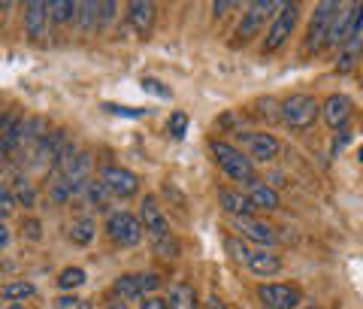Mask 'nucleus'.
<instances>
[{
    "instance_id": "1",
    "label": "nucleus",
    "mask_w": 363,
    "mask_h": 309,
    "mask_svg": "<svg viewBox=\"0 0 363 309\" xmlns=\"http://www.w3.org/2000/svg\"><path fill=\"white\" fill-rule=\"evenodd\" d=\"M212 155L218 167L224 170L230 179H236L240 185H257V173H255V161L248 158L242 148H236L230 143H212Z\"/></svg>"
},
{
    "instance_id": "2",
    "label": "nucleus",
    "mask_w": 363,
    "mask_h": 309,
    "mask_svg": "<svg viewBox=\"0 0 363 309\" xmlns=\"http://www.w3.org/2000/svg\"><path fill=\"white\" fill-rule=\"evenodd\" d=\"M318 112H321V103H318L315 97H309V94H291V97L279 107L281 121H285L288 128H294V131L312 128L315 119H318Z\"/></svg>"
},
{
    "instance_id": "3",
    "label": "nucleus",
    "mask_w": 363,
    "mask_h": 309,
    "mask_svg": "<svg viewBox=\"0 0 363 309\" xmlns=\"http://www.w3.org/2000/svg\"><path fill=\"white\" fill-rule=\"evenodd\" d=\"M339 4H333V0H324V4L315 6V16L309 21V33H306V52H318L321 45L327 43V37H330V28L333 21L339 16Z\"/></svg>"
},
{
    "instance_id": "4",
    "label": "nucleus",
    "mask_w": 363,
    "mask_h": 309,
    "mask_svg": "<svg viewBox=\"0 0 363 309\" xmlns=\"http://www.w3.org/2000/svg\"><path fill=\"white\" fill-rule=\"evenodd\" d=\"M106 234H109V239L116 246H121V249H130V246H136L143 239V222L136 219L133 212H112L109 219H106Z\"/></svg>"
},
{
    "instance_id": "5",
    "label": "nucleus",
    "mask_w": 363,
    "mask_h": 309,
    "mask_svg": "<svg viewBox=\"0 0 363 309\" xmlns=\"http://www.w3.org/2000/svg\"><path fill=\"white\" fill-rule=\"evenodd\" d=\"M297 16H300V6H297V4H281V6H279V16H276V21H272L269 31H267V40H264V55L279 52L281 45L288 43V37H291L294 25H297Z\"/></svg>"
},
{
    "instance_id": "6",
    "label": "nucleus",
    "mask_w": 363,
    "mask_h": 309,
    "mask_svg": "<svg viewBox=\"0 0 363 309\" xmlns=\"http://www.w3.org/2000/svg\"><path fill=\"white\" fill-rule=\"evenodd\" d=\"M161 285V276L157 273H128V276H118L112 282V291L121 300H140L149 291H155Z\"/></svg>"
},
{
    "instance_id": "7",
    "label": "nucleus",
    "mask_w": 363,
    "mask_h": 309,
    "mask_svg": "<svg viewBox=\"0 0 363 309\" xmlns=\"http://www.w3.org/2000/svg\"><path fill=\"white\" fill-rule=\"evenodd\" d=\"M260 303L267 309H297V303L303 300V294L297 285H288V282H269V285H260Z\"/></svg>"
},
{
    "instance_id": "8",
    "label": "nucleus",
    "mask_w": 363,
    "mask_h": 309,
    "mask_svg": "<svg viewBox=\"0 0 363 309\" xmlns=\"http://www.w3.org/2000/svg\"><path fill=\"white\" fill-rule=\"evenodd\" d=\"M276 6H281V4H272V0H255V4H248L245 16H242V21H240V28H236V37H240L242 43H248V40L255 37V33H260Z\"/></svg>"
},
{
    "instance_id": "9",
    "label": "nucleus",
    "mask_w": 363,
    "mask_h": 309,
    "mask_svg": "<svg viewBox=\"0 0 363 309\" xmlns=\"http://www.w3.org/2000/svg\"><path fill=\"white\" fill-rule=\"evenodd\" d=\"M240 146L245 148V155L252 158V161H264V164L272 161V158L281 152V143L267 131H260V134H242L240 131Z\"/></svg>"
},
{
    "instance_id": "10",
    "label": "nucleus",
    "mask_w": 363,
    "mask_h": 309,
    "mask_svg": "<svg viewBox=\"0 0 363 309\" xmlns=\"http://www.w3.org/2000/svg\"><path fill=\"white\" fill-rule=\"evenodd\" d=\"M49 21H52V13H49V4H43V0H28L25 4V31L33 43L45 40V33H49Z\"/></svg>"
},
{
    "instance_id": "11",
    "label": "nucleus",
    "mask_w": 363,
    "mask_h": 309,
    "mask_svg": "<svg viewBox=\"0 0 363 309\" xmlns=\"http://www.w3.org/2000/svg\"><path fill=\"white\" fill-rule=\"evenodd\" d=\"M100 179H104V185L109 188L112 197H133V194L140 191L136 173H130V170H124V167H106Z\"/></svg>"
},
{
    "instance_id": "12",
    "label": "nucleus",
    "mask_w": 363,
    "mask_h": 309,
    "mask_svg": "<svg viewBox=\"0 0 363 309\" xmlns=\"http://www.w3.org/2000/svg\"><path fill=\"white\" fill-rule=\"evenodd\" d=\"M140 222H143L145 231L152 234V239L169 234V222H167V215L161 212V206H157L155 197H145L143 200V206H140Z\"/></svg>"
},
{
    "instance_id": "13",
    "label": "nucleus",
    "mask_w": 363,
    "mask_h": 309,
    "mask_svg": "<svg viewBox=\"0 0 363 309\" xmlns=\"http://www.w3.org/2000/svg\"><path fill=\"white\" fill-rule=\"evenodd\" d=\"M321 116L333 131H342L348 124V119H351V100L345 94H330L321 107Z\"/></svg>"
},
{
    "instance_id": "14",
    "label": "nucleus",
    "mask_w": 363,
    "mask_h": 309,
    "mask_svg": "<svg viewBox=\"0 0 363 309\" xmlns=\"http://www.w3.org/2000/svg\"><path fill=\"white\" fill-rule=\"evenodd\" d=\"M357 9H360V4L339 9V16L330 28V37H327V45H339V43H345L351 33H357Z\"/></svg>"
},
{
    "instance_id": "15",
    "label": "nucleus",
    "mask_w": 363,
    "mask_h": 309,
    "mask_svg": "<svg viewBox=\"0 0 363 309\" xmlns=\"http://www.w3.org/2000/svg\"><path fill=\"white\" fill-rule=\"evenodd\" d=\"M128 21L140 37H149L152 28H155V4H145V0L128 4Z\"/></svg>"
},
{
    "instance_id": "16",
    "label": "nucleus",
    "mask_w": 363,
    "mask_h": 309,
    "mask_svg": "<svg viewBox=\"0 0 363 309\" xmlns=\"http://www.w3.org/2000/svg\"><path fill=\"white\" fill-rule=\"evenodd\" d=\"M218 203H221V210L227 215H233V219H252V200L245 197V194L240 191H233V188H221L218 191Z\"/></svg>"
},
{
    "instance_id": "17",
    "label": "nucleus",
    "mask_w": 363,
    "mask_h": 309,
    "mask_svg": "<svg viewBox=\"0 0 363 309\" xmlns=\"http://www.w3.org/2000/svg\"><path fill=\"white\" fill-rule=\"evenodd\" d=\"M236 231H240L242 239H255V243H276V231L264 222H255V219H236Z\"/></svg>"
},
{
    "instance_id": "18",
    "label": "nucleus",
    "mask_w": 363,
    "mask_h": 309,
    "mask_svg": "<svg viewBox=\"0 0 363 309\" xmlns=\"http://www.w3.org/2000/svg\"><path fill=\"white\" fill-rule=\"evenodd\" d=\"M248 270H252L255 276H276V273L281 270V258L276 255V251H252Z\"/></svg>"
},
{
    "instance_id": "19",
    "label": "nucleus",
    "mask_w": 363,
    "mask_h": 309,
    "mask_svg": "<svg viewBox=\"0 0 363 309\" xmlns=\"http://www.w3.org/2000/svg\"><path fill=\"white\" fill-rule=\"evenodd\" d=\"M76 21H79V28H82L85 33L100 31V4H94V0H82V4H79Z\"/></svg>"
},
{
    "instance_id": "20",
    "label": "nucleus",
    "mask_w": 363,
    "mask_h": 309,
    "mask_svg": "<svg viewBox=\"0 0 363 309\" xmlns=\"http://www.w3.org/2000/svg\"><path fill=\"white\" fill-rule=\"evenodd\" d=\"M167 303H169V309H197V294L191 285H173Z\"/></svg>"
},
{
    "instance_id": "21",
    "label": "nucleus",
    "mask_w": 363,
    "mask_h": 309,
    "mask_svg": "<svg viewBox=\"0 0 363 309\" xmlns=\"http://www.w3.org/2000/svg\"><path fill=\"white\" fill-rule=\"evenodd\" d=\"M49 13H52L55 25H70V21H76V16H79V4H73V0H52Z\"/></svg>"
},
{
    "instance_id": "22",
    "label": "nucleus",
    "mask_w": 363,
    "mask_h": 309,
    "mask_svg": "<svg viewBox=\"0 0 363 309\" xmlns=\"http://www.w3.org/2000/svg\"><path fill=\"white\" fill-rule=\"evenodd\" d=\"M248 200H252L255 210H279V194L276 188H267V185H255Z\"/></svg>"
},
{
    "instance_id": "23",
    "label": "nucleus",
    "mask_w": 363,
    "mask_h": 309,
    "mask_svg": "<svg viewBox=\"0 0 363 309\" xmlns=\"http://www.w3.org/2000/svg\"><path fill=\"white\" fill-rule=\"evenodd\" d=\"M33 294H37L33 282H25V279H16V282L4 285V300H9V303H21V300H28V297H33Z\"/></svg>"
},
{
    "instance_id": "24",
    "label": "nucleus",
    "mask_w": 363,
    "mask_h": 309,
    "mask_svg": "<svg viewBox=\"0 0 363 309\" xmlns=\"http://www.w3.org/2000/svg\"><path fill=\"white\" fill-rule=\"evenodd\" d=\"M94 234H97V224L91 222V219H76V222L70 224V239H73V243H79V246L91 243V239H94Z\"/></svg>"
},
{
    "instance_id": "25",
    "label": "nucleus",
    "mask_w": 363,
    "mask_h": 309,
    "mask_svg": "<svg viewBox=\"0 0 363 309\" xmlns=\"http://www.w3.org/2000/svg\"><path fill=\"white\" fill-rule=\"evenodd\" d=\"M6 185H9V182H6ZM9 188H13L16 200H18L21 206H33V203H37V194H33V188H30V182H28V176H25V173H18V176H16V182H13Z\"/></svg>"
},
{
    "instance_id": "26",
    "label": "nucleus",
    "mask_w": 363,
    "mask_h": 309,
    "mask_svg": "<svg viewBox=\"0 0 363 309\" xmlns=\"http://www.w3.org/2000/svg\"><path fill=\"white\" fill-rule=\"evenodd\" d=\"M82 194H85V200H88L91 206H106V194H109V188L104 185V179H91Z\"/></svg>"
},
{
    "instance_id": "27",
    "label": "nucleus",
    "mask_w": 363,
    "mask_h": 309,
    "mask_svg": "<svg viewBox=\"0 0 363 309\" xmlns=\"http://www.w3.org/2000/svg\"><path fill=\"white\" fill-rule=\"evenodd\" d=\"M85 282V270L82 267H67L61 276H58V285L64 291H70V288H79V285Z\"/></svg>"
},
{
    "instance_id": "28",
    "label": "nucleus",
    "mask_w": 363,
    "mask_h": 309,
    "mask_svg": "<svg viewBox=\"0 0 363 309\" xmlns=\"http://www.w3.org/2000/svg\"><path fill=\"white\" fill-rule=\"evenodd\" d=\"M357 52H360V33H354V43H351L348 49H345L342 55H339V64H336V67H339V73H348L351 67H354Z\"/></svg>"
},
{
    "instance_id": "29",
    "label": "nucleus",
    "mask_w": 363,
    "mask_h": 309,
    "mask_svg": "<svg viewBox=\"0 0 363 309\" xmlns=\"http://www.w3.org/2000/svg\"><path fill=\"white\" fill-rule=\"evenodd\" d=\"M155 251L161 258H176L179 255V239L173 234H167V237H157L155 239Z\"/></svg>"
},
{
    "instance_id": "30",
    "label": "nucleus",
    "mask_w": 363,
    "mask_h": 309,
    "mask_svg": "<svg viewBox=\"0 0 363 309\" xmlns=\"http://www.w3.org/2000/svg\"><path fill=\"white\" fill-rule=\"evenodd\" d=\"M227 251H230V258L233 261H245L248 264V258H252V251H248V246H245V239H240V237H227Z\"/></svg>"
},
{
    "instance_id": "31",
    "label": "nucleus",
    "mask_w": 363,
    "mask_h": 309,
    "mask_svg": "<svg viewBox=\"0 0 363 309\" xmlns=\"http://www.w3.org/2000/svg\"><path fill=\"white\" fill-rule=\"evenodd\" d=\"M167 128H169V134H173L176 140H182V136H185V131H188V116H185V112H173V116H169V121H167Z\"/></svg>"
},
{
    "instance_id": "32",
    "label": "nucleus",
    "mask_w": 363,
    "mask_h": 309,
    "mask_svg": "<svg viewBox=\"0 0 363 309\" xmlns=\"http://www.w3.org/2000/svg\"><path fill=\"white\" fill-rule=\"evenodd\" d=\"M143 88L149 91V94H155V97H169V88L161 85V82H157V79H152V76H145V79H143Z\"/></svg>"
},
{
    "instance_id": "33",
    "label": "nucleus",
    "mask_w": 363,
    "mask_h": 309,
    "mask_svg": "<svg viewBox=\"0 0 363 309\" xmlns=\"http://www.w3.org/2000/svg\"><path fill=\"white\" fill-rule=\"evenodd\" d=\"M116 9L118 4H112V0H106V4H100V31H104L112 18H116Z\"/></svg>"
},
{
    "instance_id": "34",
    "label": "nucleus",
    "mask_w": 363,
    "mask_h": 309,
    "mask_svg": "<svg viewBox=\"0 0 363 309\" xmlns=\"http://www.w3.org/2000/svg\"><path fill=\"white\" fill-rule=\"evenodd\" d=\"M104 107H106L109 112H121V116H130V119L145 116V109H124V107H116V103H104Z\"/></svg>"
},
{
    "instance_id": "35",
    "label": "nucleus",
    "mask_w": 363,
    "mask_h": 309,
    "mask_svg": "<svg viewBox=\"0 0 363 309\" xmlns=\"http://www.w3.org/2000/svg\"><path fill=\"white\" fill-rule=\"evenodd\" d=\"M143 309H169V303L164 300V297H145Z\"/></svg>"
},
{
    "instance_id": "36",
    "label": "nucleus",
    "mask_w": 363,
    "mask_h": 309,
    "mask_svg": "<svg viewBox=\"0 0 363 309\" xmlns=\"http://www.w3.org/2000/svg\"><path fill=\"white\" fill-rule=\"evenodd\" d=\"M227 9H233L230 0H221V4H212V13H215V18H218V16H227Z\"/></svg>"
},
{
    "instance_id": "37",
    "label": "nucleus",
    "mask_w": 363,
    "mask_h": 309,
    "mask_svg": "<svg viewBox=\"0 0 363 309\" xmlns=\"http://www.w3.org/2000/svg\"><path fill=\"white\" fill-rule=\"evenodd\" d=\"M25 227H28V237H30V239H40V224H37V222H28Z\"/></svg>"
},
{
    "instance_id": "38",
    "label": "nucleus",
    "mask_w": 363,
    "mask_h": 309,
    "mask_svg": "<svg viewBox=\"0 0 363 309\" xmlns=\"http://www.w3.org/2000/svg\"><path fill=\"white\" fill-rule=\"evenodd\" d=\"M0 249H9V227H0Z\"/></svg>"
},
{
    "instance_id": "39",
    "label": "nucleus",
    "mask_w": 363,
    "mask_h": 309,
    "mask_svg": "<svg viewBox=\"0 0 363 309\" xmlns=\"http://www.w3.org/2000/svg\"><path fill=\"white\" fill-rule=\"evenodd\" d=\"M58 306H61V309H70V306H79V300H76V297H61Z\"/></svg>"
},
{
    "instance_id": "40",
    "label": "nucleus",
    "mask_w": 363,
    "mask_h": 309,
    "mask_svg": "<svg viewBox=\"0 0 363 309\" xmlns=\"http://www.w3.org/2000/svg\"><path fill=\"white\" fill-rule=\"evenodd\" d=\"M106 309H128V300H121V297H116V300H109Z\"/></svg>"
},
{
    "instance_id": "41",
    "label": "nucleus",
    "mask_w": 363,
    "mask_h": 309,
    "mask_svg": "<svg viewBox=\"0 0 363 309\" xmlns=\"http://www.w3.org/2000/svg\"><path fill=\"white\" fill-rule=\"evenodd\" d=\"M203 309H227L221 300H215V297H212V300H206V303H203Z\"/></svg>"
},
{
    "instance_id": "42",
    "label": "nucleus",
    "mask_w": 363,
    "mask_h": 309,
    "mask_svg": "<svg viewBox=\"0 0 363 309\" xmlns=\"http://www.w3.org/2000/svg\"><path fill=\"white\" fill-rule=\"evenodd\" d=\"M76 309H94V306H91L88 300H79V306H76Z\"/></svg>"
},
{
    "instance_id": "43",
    "label": "nucleus",
    "mask_w": 363,
    "mask_h": 309,
    "mask_svg": "<svg viewBox=\"0 0 363 309\" xmlns=\"http://www.w3.org/2000/svg\"><path fill=\"white\" fill-rule=\"evenodd\" d=\"M6 309H25V303H9Z\"/></svg>"
},
{
    "instance_id": "44",
    "label": "nucleus",
    "mask_w": 363,
    "mask_h": 309,
    "mask_svg": "<svg viewBox=\"0 0 363 309\" xmlns=\"http://www.w3.org/2000/svg\"><path fill=\"white\" fill-rule=\"evenodd\" d=\"M360 161H363V152H360Z\"/></svg>"
}]
</instances>
